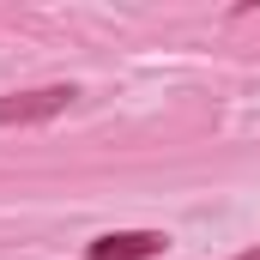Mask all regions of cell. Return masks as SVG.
Listing matches in <instances>:
<instances>
[{"label":"cell","mask_w":260,"mask_h":260,"mask_svg":"<svg viewBox=\"0 0 260 260\" xmlns=\"http://www.w3.org/2000/svg\"><path fill=\"white\" fill-rule=\"evenodd\" d=\"M79 103V85H37V91H6L0 97V127H37L55 121Z\"/></svg>","instance_id":"1"},{"label":"cell","mask_w":260,"mask_h":260,"mask_svg":"<svg viewBox=\"0 0 260 260\" xmlns=\"http://www.w3.org/2000/svg\"><path fill=\"white\" fill-rule=\"evenodd\" d=\"M170 248L164 230H103L85 242V260H157Z\"/></svg>","instance_id":"2"},{"label":"cell","mask_w":260,"mask_h":260,"mask_svg":"<svg viewBox=\"0 0 260 260\" xmlns=\"http://www.w3.org/2000/svg\"><path fill=\"white\" fill-rule=\"evenodd\" d=\"M236 260H260V248H248V254H236Z\"/></svg>","instance_id":"3"}]
</instances>
